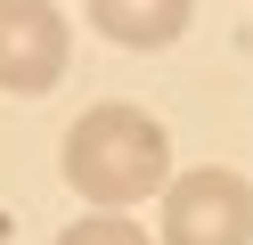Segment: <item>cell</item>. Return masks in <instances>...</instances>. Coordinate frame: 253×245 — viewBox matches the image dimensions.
<instances>
[{
	"label": "cell",
	"mask_w": 253,
	"mask_h": 245,
	"mask_svg": "<svg viewBox=\"0 0 253 245\" xmlns=\"http://www.w3.org/2000/svg\"><path fill=\"white\" fill-rule=\"evenodd\" d=\"M164 245H253V180L220 163L164 180Z\"/></svg>",
	"instance_id": "obj_2"
},
{
	"label": "cell",
	"mask_w": 253,
	"mask_h": 245,
	"mask_svg": "<svg viewBox=\"0 0 253 245\" xmlns=\"http://www.w3.org/2000/svg\"><path fill=\"white\" fill-rule=\"evenodd\" d=\"M66 65H74V33L57 0H0V90L41 98L66 82Z\"/></svg>",
	"instance_id": "obj_3"
},
{
	"label": "cell",
	"mask_w": 253,
	"mask_h": 245,
	"mask_svg": "<svg viewBox=\"0 0 253 245\" xmlns=\"http://www.w3.org/2000/svg\"><path fill=\"white\" fill-rule=\"evenodd\" d=\"M57 245H155V237L131 221V212H90V221L57 229Z\"/></svg>",
	"instance_id": "obj_5"
},
{
	"label": "cell",
	"mask_w": 253,
	"mask_h": 245,
	"mask_svg": "<svg viewBox=\"0 0 253 245\" xmlns=\"http://www.w3.org/2000/svg\"><path fill=\"white\" fill-rule=\"evenodd\" d=\"M66 180L90 196L98 212H131L147 196H164L171 180V139L147 106H90L82 123L66 131Z\"/></svg>",
	"instance_id": "obj_1"
},
{
	"label": "cell",
	"mask_w": 253,
	"mask_h": 245,
	"mask_svg": "<svg viewBox=\"0 0 253 245\" xmlns=\"http://www.w3.org/2000/svg\"><path fill=\"white\" fill-rule=\"evenodd\" d=\"M82 8H90V25H98L106 41H123V49H164V41L188 33L196 0H82Z\"/></svg>",
	"instance_id": "obj_4"
}]
</instances>
